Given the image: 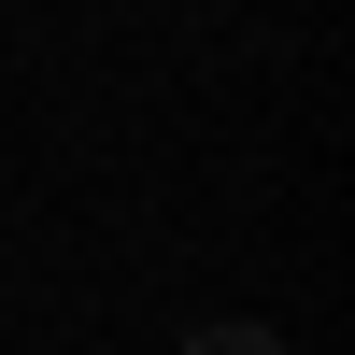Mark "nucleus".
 Masks as SVG:
<instances>
[{
	"mask_svg": "<svg viewBox=\"0 0 355 355\" xmlns=\"http://www.w3.org/2000/svg\"><path fill=\"white\" fill-rule=\"evenodd\" d=\"M199 355H270V341H199Z\"/></svg>",
	"mask_w": 355,
	"mask_h": 355,
	"instance_id": "obj_1",
	"label": "nucleus"
}]
</instances>
